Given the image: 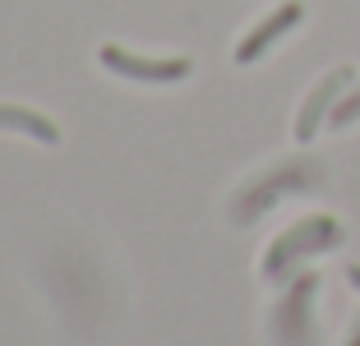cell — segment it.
<instances>
[{
	"instance_id": "3",
	"label": "cell",
	"mask_w": 360,
	"mask_h": 346,
	"mask_svg": "<svg viewBox=\"0 0 360 346\" xmlns=\"http://www.w3.org/2000/svg\"><path fill=\"white\" fill-rule=\"evenodd\" d=\"M314 295H319V273H300L286 286V295L273 309V342L277 346H309L314 342Z\"/></svg>"
},
{
	"instance_id": "5",
	"label": "cell",
	"mask_w": 360,
	"mask_h": 346,
	"mask_svg": "<svg viewBox=\"0 0 360 346\" xmlns=\"http://www.w3.org/2000/svg\"><path fill=\"white\" fill-rule=\"evenodd\" d=\"M97 60H102L111 74H120V79H139V84H180V79H190V70H194V60H185V56L148 60V56L120 51V46H102Z\"/></svg>"
},
{
	"instance_id": "8",
	"label": "cell",
	"mask_w": 360,
	"mask_h": 346,
	"mask_svg": "<svg viewBox=\"0 0 360 346\" xmlns=\"http://www.w3.org/2000/svg\"><path fill=\"white\" fill-rule=\"evenodd\" d=\"M347 282H351V286L360 291V263H347Z\"/></svg>"
},
{
	"instance_id": "9",
	"label": "cell",
	"mask_w": 360,
	"mask_h": 346,
	"mask_svg": "<svg viewBox=\"0 0 360 346\" xmlns=\"http://www.w3.org/2000/svg\"><path fill=\"white\" fill-rule=\"evenodd\" d=\"M347 346H360V328H356V337H351V342H347Z\"/></svg>"
},
{
	"instance_id": "1",
	"label": "cell",
	"mask_w": 360,
	"mask_h": 346,
	"mask_svg": "<svg viewBox=\"0 0 360 346\" xmlns=\"http://www.w3.org/2000/svg\"><path fill=\"white\" fill-rule=\"evenodd\" d=\"M342 241H347V231H342L338 217H328V212L300 217L296 226H286L282 236L268 245L264 268H259V273H264V282H286V277L296 273L305 259H314V254H323V250H338Z\"/></svg>"
},
{
	"instance_id": "4",
	"label": "cell",
	"mask_w": 360,
	"mask_h": 346,
	"mask_svg": "<svg viewBox=\"0 0 360 346\" xmlns=\"http://www.w3.org/2000/svg\"><path fill=\"white\" fill-rule=\"evenodd\" d=\"M351 79H356V70H351V65H338V70H328L314 88H309V97L300 102V115H296V139L300 143H309V139L323 129V120L333 115V106L347 97Z\"/></svg>"
},
{
	"instance_id": "2",
	"label": "cell",
	"mask_w": 360,
	"mask_h": 346,
	"mask_svg": "<svg viewBox=\"0 0 360 346\" xmlns=\"http://www.w3.org/2000/svg\"><path fill=\"white\" fill-rule=\"evenodd\" d=\"M323 180V167L309 158H296V162H282L277 171H268V176H259L250 189H240V199L231 203V217L236 222H255L259 212H268L282 194H296V189H309Z\"/></svg>"
},
{
	"instance_id": "6",
	"label": "cell",
	"mask_w": 360,
	"mask_h": 346,
	"mask_svg": "<svg viewBox=\"0 0 360 346\" xmlns=\"http://www.w3.org/2000/svg\"><path fill=\"white\" fill-rule=\"evenodd\" d=\"M305 19V5H300V0H286V5H277L273 14H268L264 23H259L255 32H250V37H245L240 46H236V65H255L259 56L268 51V46H277L286 37V32L296 28V23Z\"/></svg>"
},
{
	"instance_id": "7",
	"label": "cell",
	"mask_w": 360,
	"mask_h": 346,
	"mask_svg": "<svg viewBox=\"0 0 360 346\" xmlns=\"http://www.w3.org/2000/svg\"><path fill=\"white\" fill-rule=\"evenodd\" d=\"M0 129H19V134L37 139V143H60V129H56V120H46V115L32 111V106L0 102Z\"/></svg>"
}]
</instances>
